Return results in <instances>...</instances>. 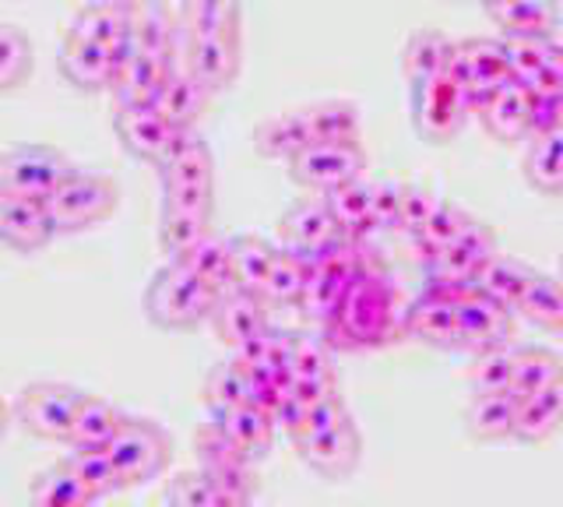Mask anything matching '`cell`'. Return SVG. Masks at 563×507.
Here are the masks:
<instances>
[{
    "mask_svg": "<svg viewBox=\"0 0 563 507\" xmlns=\"http://www.w3.org/2000/svg\"><path fill=\"white\" fill-rule=\"evenodd\" d=\"M166 504L169 507H251L243 500L225 497L201 469L176 472V476L169 480V486H166Z\"/></svg>",
    "mask_w": 563,
    "mask_h": 507,
    "instance_id": "f6af8a7d",
    "label": "cell"
},
{
    "mask_svg": "<svg viewBox=\"0 0 563 507\" xmlns=\"http://www.w3.org/2000/svg\"><path fill=\"white\" fill-rule=\"evenodd\" d=\"M563 427V381L545 388L532 398L518 401V423H515V441L521 444H542Z\"/></svg>",
    "mask_w": 563,
    "mask_h": 507,
    "instance_id": "d6a6232c",
    "label": "cell"
},
{
    "mask_svg": "<svg viewBox=\"0 0 563 507\" xmlns=\"http://www.w3.org/2000/svg\"><path fill=\"white\" fill-rule=\"evenodd\" d=\"M176 265H184L194 278H201L208 289H216L219 296L225 289H233V247H229V236L211 230L201 243L176 257Z\"/></svg>",
    "mask_w": 563,
    "mask_h": 507,
    "instance_id": "f546056e",
    "label": "cell"
},
{
    "mask_svg": "<svg viewBox=\"0 0 563 507\" xmlns=\"http://www.w3.org/2000/svg\"><path fill=\"white\" fill-rule=\"evenodd\" d=\"M479 120L497 142H521L532 131V92L518 78L504 81L479 107Z\"/></svg>",
    "mask_w": 563,
    "mask_h": 507,
    "instance_id": "e0dca14e",
    "label": "cell"
},
{
    "mask_svg": "<svg viewBox=\"0 0 563 507\" xmlns=\"http://www.w3.org/2000/svg\"><path fill=\"white\" fill-rule=\"evenodd\" d=\"M163 190H187V187H216V159H211L208 142L198 148H190L184 159H176L173 166L158 169Z\"/></svg>",
    "mask_w": 563,
    "mask_h": 507,
    "instance_id": "f907efd6",
    "label": "cell"
},
{
    "mask_svg": "<svg viewBox=\"0 0 563 507\" xmlns=\"http://www.w3.org/2000/svg\"><path fill=\"white\" fill-rule=\"evenodd\" d=\"M515 423H518V398L510 392L472 395L465 409V430L475 441H507V437H515Z\"/></svg>",
    "mask_w": 563,
    "mask_h": 507,
    "instance_id": "4dcf8cb0",
    "label": "cell"
},
{
    "mask_svg": "<svg viewBox=\"0 0 563 507\" xmlns=\"http://www.w3.org/2000/svg\"><path fill=\"white\" fill-rule=\"evenodd\" d=\"M553 331L563 339V307H560V318H556V324H553Z\"/></svg>",
    "mask_w": 563,
    "mask_h": 507,
    "instance_id": "03108f58",
    "label": "cell"
},
{
    "mask_svg": "<svg viewBox=\"0 0 563 507\" xmlns=\"http://www.w3.org/2000/svg\"><path fill=\"white\" fill-rule=\"evenodd\" d=\"M307 278H310V261L303 254H296L289 247H275V257H272V268H268V278H264L261 296L268 304H278V307L299 304Z\"/></svg>",
    "mask_w": 563,
    "mask_h": 507,
    "instance_id": "74e56055",
    "label": "cell"
},
{
    "mask_svg": "<svg viewBox=\"0 0 563 507\" xmlns=\"http://www.w3.org/2000/svg\"><path fill=\"white\" fill-rule=\"evenodd\" d=\"M32 75V40L22 25L0 22V92L18 89Z\"/></svg>",
    "mask_w": 563,
    "mask_h": 507,
    "instance_id": "7dc6e473",
    "label": "cell"
},
{
    "mask_svg": "<svg viewBox=\"0 0 563 507\" xmlns=\"http://www.w3.org/2000/svg\"><path fill=\"white\" fill-rule=\"evenodd\" d=\"M219 304V293L208 289L201 278H194L184 265H163L145 289V310L155 324L163 328H194L208 321Z\"/></svg>",
    "mask_w": 563,
    "mask_h": 507,
    "instance_id": "7a4b0ae2",
    "label": "cell"
},
{
    "mask_svg": "<svg viewBox=\"0 0 563 507\" xmlns=\"http://www.w3.org/2000/svg\"><path fill=\"white\" fill-rule=\"evenodd\" d=\"M208 321L225 345L240 349L243 342H251L254 335H261V331L272 324L268 321V300H264L261 293L225 289Z\"/></svg>",
    "mask_w": 563,
    "mask_h": 507,
    "instance_id": "9a60e30c",
    "label": "cell"
},
{
    "mask_svg": "<svg viewBox=\"0 0 563 507\" xmlns=\"http://www.w3.org/2000/svg\"><path fill=\"white\" fill-rule=\"evenodd\" d=\"M472 102L451 75H437L412 85V120L427 142H451L465 128Z\"/></svg>",
    "mask_w": 563,
    "mask_h": 507,
    "instance_id": "ba28073f",
    "label": "cell"
},
{
    "mask_svg": "<svg viewBox=\"0 0 563 507\" xmlns=\"http://www.w3.org/2000/svg\"><path fill=\"white\" fill-rule=\"evenodd\" d=\"M369 195H374V184H366L363 177L324 195L328 212L334 216L342 233H349V236L369 233Z\"/></svg>",
    "mask_w": 563,
    "mask_h": 507,
    "instance_id": "60d3db41",
    "label": "cell"
},
{
    "mask_svg": "<svg viewBox=\"0 0 563 507\" xmlns=\"http://www.w3.org/2000/svg\"><path fill=\"white\" fill-rule=\"evenodd\" d=\"M310 142H360V107L349 99H317L299 107Z\"/></svg>",
    "mask_w": 563,
    "mask_h": 507,
    "instance_id": "1f68e13d",
    "label": "cell"
},
{
    "mask_svg": "<svg viewBox=\"0 0 563 507\" xmlns=\"http://www.w3.org/2000/svg\"><path fill=\"white\" fill-rule=\"evenodd\" d=\"M128 423V412L120 406H113L110 398L88 395L81 398V409L75 416V430H70V448H110L113 437L120 433V427Z\"/></svg>",
    "mask_w": 563,
    "mask_h": 507,
    "instance_id": "83f0119b",
    "label": "cell"
},
{
    "mask_svg": "<svg viewBox=\"0 0 563 507\" xmlns=\"http://www.w3.org/2000/svg\"><path fill=\"white\" fill-rule=\"evenodd\" d=\"M560 307H563V283L560 275H536L532 286L525 289L521 304H518V313H525L528 321L539 324V328H550L556 324L560 318Z\"/></svg>",
    "mask_w": 563,
    "mask_h": 507,
    "instance_id": "816d5d0a",
    "label": "cell"
},
{
    "mask_svg": "<svg viewBox=\"0 0 563 507\" xmlns=\"http://www.w3.org/2000/svg\"><path fill=\"white\" fill-rule=\"evenodd\" d=\"M117 198L120 190L113 177H106L99 169L75 166L64 177V184L46 198V212L57 233H78L110 216L117 208Z\"/></svg>",
    "mask_w": 563,
    "mask_h": 507,
    "instance_id": "3957f363",
    "label": "cell"
},
{
    "mask_svg": "<svg viewBox=\"0 0 563 507\" xmlns=\"http://www.w3.org/2000/svg\"><path fill=\"white\" fill-rule=\"evenodd\" d=\"M539 272L532 265H525V261L518 257H510V254H493L486 265L475 272V289L486 293L489 300H497L504 304L507 310H515L518 313V304H521V296L525 289L532 286V278Z\"/></svg>",
    "mask_w": 563,
    "mask_h": 507,
    "instance_id": "d4e9b609",
    "label": "cell"
},
{
    "mask_svg": "<svg viewBox=\"0 0 563 507\" xmlns=\"http://www.w3.org/2000/svg\"><path fill=\"white\" fill-rule=\"evenodd\" d=\"M560 128H563V96H545V99L532 96V131H528V137L550 134Z\"/></svg>",
    "mask_w": 563,
    "mask_h": 507,
    "instance_id": "6125c7cd",
    "label": "cell"
},
{
    "mask_svg": "<svg viewBox=\"0 0 563 507\" xmlns=\"http://www.w3.org/2000/svg\"><path fill=\"white\" fill-rule=\"evenodd\" d=\"M493 254H497V233L489 230V222L472 219L451 247L427 257V283L475 286V272H479Z\"/></svg>",
    "mask_w": 563,
    "mask_h": 507,
    "instance_id": "30bf717a",
    "label": "cell"
},
{
    "mask_svg": "<svg viewBox=\"0 0 563 507\" xmlns=\"http://www.w3.org/2000/svg\"><path fill=\"white\" fill-rule=\"evenodd\" d=\"M70 32L106 49L128 46L134 40V4H123V0H96V4H85L78 8L75 22H70Z\"/></svg>",
    "mask_w": 563,
    "mask_h": 507,
    "instance_id": "d6986e66",
    "label": "cell"
},
{
    "mask_svg": "<svg viewBox=\"0 0 563 507\" xmlns=\"http://www.w3.org/2000/svg\"><path fill=\"white\" fill-rule=\"evenodd\" d=\"M454 43L448 32L440 29H416L401 46V71L412 85L437 75H448V64L454 57Z\"/></svg>",
    "mask_w": 563,
    "mask_h": 507,
    "instance_id": "484cf974",
    "label": "cell"
},
{
    "mask_svg": "<svg viewBox=\"0 0 563 507\" xmlns=\"http://www.w3.org/2000/svg\"><path fill=\"white\" fill-rule=\"evenodd\" d=\"M216 423L225 430V437L233 441L246 459L257 462L264 459V454L272 451V441H275V419L257 409V406H240V409H229V412H219V416H211Z\"/></svg>",
    "mask_w": 563,
    "mask_h": 507,
    "instance_id": "f1b7e54d",
    "label": "cell"
},
{
    "mask_svg": "<svg viewBox=\"0 0 563 507\" xmlns=\"http://www.w3.org/2000/svg\"><path fill=\"white\" fill-rule=\"evenodd\" d=\"M176 19L184 40H240V8L229 0H190Z\"/></svg>",
    "mask_w": 563,
    "mask_h": 507,
    "instance_id": "4316f807",
    "label": "cell"
},
{
    "mask_svg": "<svg viewBox=\"0 0 563 507\" xmlns=\"http://www.w3.org/2000/svg\"><path fill=\"white\" fill-rule=\"evenodd\" d=\"M229 247H233V289L243 293H261L264 278H268L275 247L264 236L243 233V236H229Z\"/></svg>",
    "mask_w": 563,
    "mask_h": 507,
    "instance_id": "ab89813d",
    "label": "cell"
},
{
    "mask_svg": "<svg viewBox=\"0 0 563 507\" xmlns=\"http://www.w3.org/2000/svg\"><path fill=\"white\" fill-rule=\"evenodd\" d=\"M296 448L313 472H321V476H328V480H345L356 472V465L363 459V433L356 427V419L349 416L345 423L317 433Z\"/></svg>",
    "mask_w": 563,
    "mask_h": 507,
    "instance_id": "4fadbf2b",
    "label": "cell"
},
{
    "mask_svg": "<svg viewBox=\"0 0 563 507\" xmlns=\"http://www.w3.org/2000/svg\"><path fill=\"white\" fill-rule=\"evenodd\" d=\"M303 145H310V134H307L303 113L299 110L272 113L254 128V148L261 155H282V159H292Z\"/></svg>",
    "mask_w": 563,
    "mask_h": 507,
    "instance_id": "f35d334b",
    "label": "cell"
},
{
    "mask_svg": "<svg viewBox=\"0 0 563 507\" xmlns=\"http://www.w3.org/2000/svg\"><path fill=\"white\" fill-rule=\"evenodd\" d=\"M349 416H352V412H349V406H345V398H342V395H331V398H324V401H317V406L303 409V419H299V427H296L289 437H292V444H303V441H310V437H317V433H324V430H331V427L345 423Z\"/></svg>",
    "mask_w": 563,
    "mask_h": 507,
    "instance_id": "9f6ffc18",
    "label": "cell"
},
{
    "mask_svg": "<svg viewBox=\"0 0 563 507\" xmlns=\"http://www.w3.org/2000/svg\"><path fill=\"white\" fill-rule=\"evenodd\" d=\"M184 67L208 92L233 85L240 71V40H184Z\"/></svg>",
    "mask_w": 563,
    "mask_h": 507,
    "instance_id": "44dd1931",
    "label": "cell"
},
{
    "mask_svg": "<svg viewBox=\"0 0 563 507\" xmlns=\"http://www.w3.org/2000/svg\"><path fill=\"white\" fill-rule=\"evenodd\" d=\"M134 46L158 57H176L184 46L180 19L166 4H134Z\"/></svg>",
    "mask_w": 563,
    "mask_h": 507,
    "instance_id": "e575fe53",
    "label": "cell"
},
{
    "mask_svg": "<svg viewBox=\"0 0 563 507\" xmlns=\"http://www.w3.org/2000/svg\"><path fill=\"white\" fill-rule=\"evenodd\" d=\"M205 401H208L211 416L246 406V401H251V377H246L243 366L233 360L211 366L205 377Z\"/></svg>",
    "mask_w": 563,
    "mask_h": 507,
    "instance_id": "b9f144b4",
    "label": "cell"
},
{
    "mask_svg": "<svg viewBox=\"0 0 563 507\" xmlns=\"http://www.w3.org/2000/svg\"><path fill=\"white\" fill-rule=\"evenodd\" d=\"M398 208H401V184L377 180L369 195V230H398Z\"/></svg>",
    "mask_w": 563,
    "mask_h": 507,
    "instance_id": "680465c9",
    "label": "cell"
},
{
    "mask_svg": "<svg viewBox=\"0 0 563 507\" xmlns=\"http://www.w3.org/2000/svg\"><path fill=\"white\" fill-rule=\"evenodd\" d=\"M75 169L70 159L53 145H14L0 155V195L43 201Z\"/></svg>",
    "mask_w": 563,
    "mask_h": 507,
    "instance_id": "277c9868",
    "label": "cell"
},
{
    "mask_svg": "<svg viewBox=\"0 0 563 507\" xmlns=\"http://www.w3.org/2000/svg\"><path fill=\"white\" fill-rule=\"evenodd\" d=\"M201 142H205V137H201L198 128H173L169 137H166V145H163V152L155 155V169L173 166L176 159H184V155H187L190 148H198Z\"/></svg>",
    "mask_w": 563,
    "mask_h": 507,
    "instance_id": "94428289",
    "label": "cell"
},
{
    "mask_svg": "<svg viewBox=\"0 0 563 507\" xmlns=\"http://www.w3.org/2000/svg\"><path fill=\"white\" fill-rule=\"evenodd\" d=\"M81 398H85V392L75 388V384L35 381L18 395L14 416H18V423L35 437H46V441H70Z\"/></svg>",
    "mask_w": 563,
    "mask_h": 507,
    "instance_id": "8992f818",
    "label": "cell"
},
{
    "mask_svg": "<svg viewBox=\"0 0 563 507\" xmlns=\"http://www.w3.org/2000/svg\"><path fill=\"white\" fill-rule=\"evenodd\" d=\"M163 208H176V212L190 216H208L216 212V187H187V190H163Z\"/></svg>",
    "mask_w": 563,
    "mask_h": 507,
    "instance_id": "91938a15",
    "label": "cell"
},
{
    "mask_svg": "<svg viewBox=\"0 0 563 507\" xmlns=\"http://www.w3.org/2000/svg\"><path fill=\"white\" fill-rule=\"evenodd\" d=\"M8 419H11V409H8V401L0 398V437H4V430H8Z\"/></svg>",
    "mask_w": 563,
    "mask_h": 507,
    "instance_id": "e7e4bbea",
    "label": "cell"
},
{
    "mask_svg": "<svg viewBox=\"0 0 563 507\" xmlns=\"http://www.w3.org/2000/svg\"><path fill=\"white\" fill-rule=\"evenodd\" d=\"M123 476V486H141L155 480L173 459V441L169 433L145 416H128V423L120 427L113 444L106 448Z\"/></svg>",
    "mask_w": 563,
    "mask_h": 507,
    "instance_id": "5b68a950",
    "label": "cell"
},
{
    "mask_svg": "<svg viewBox=\"0 0 563 507\" xmlns=\"http://www.w3.org/2000/svg\"><path fill=\"white\" fill-rule=\"evenodd\" d=\"M131 46H120V49H106L92 40L85 36H75V32H67L64 43H60V71L70 85H78L85 92H96V89H113V78L123 67V60L131 57Z\"/></svg>",
    "mask_w": 563,
    "mask_h": 507,
    "instance_id": "7c38bea8",
    "label": "cell"
},
{
    "mask_svg": "<svg viewBox=\"0 0 563 507\" xmlns=\"http://www.w3.org/2000/svg\"><path fill=\"white\" fill-rule=\"evenodd\" d=\"M560 283H563V254H560Z\"/></svg>",
    "mask_w": 563,
    "mask_h": 507,
    "instance_id": "003e7915",
    "label": "cell"
},
{
    "mask_svg": "<svg viewBox=\"0 0 563 507\" xmlns=\"http://www.w3.org/2000/svg\"><path fill=\"white\" fill-rule=\"evenodd\" d=\"M53 233L57 230H53L43 201L0 195V240H4L8 247L32 254V251L46 247V243L53 240Z\"/></svg>",
    "mask_w": 563,
    "mask_h": 507,
    "instance_id": "ac0fdd59",
    "label": "cell"
},
{
    "mask_svg": "<svg viewBox=\"0 0 563 507\" xmlns=\"http://www.w3.org/2000/svg\"><path fill=\"white\" fill-rule=\"evenodd\" d=\"M208 89L194 78L184 64H173V71L155 99V110L163 113L173 128H198V117L208 107Z\"/></svg>",
    "mask_w": 563,
    "mask_h": 507,
    "instance_id": "cb8c5ba5",
    "label": "cell"
},
{
    "mask_svg": "<svg viewBox=\"0 0 563 507\" xmlns=\"http://www.w3.org/2000/svg\"><path fill=\"white\" fill-rule=\"evenodd\" d=\"M289 371H292V377L339 381V371H334V349L324 342V335H303V331H292Z\"/></svg>",
    "mask_w": 563,
    "mask_h": 507,
    "instance_id": "c3c4849f",
    "label": "cell"
},
{
    "mask_svg": "<svg viewBox=\"0 0 563 507\" xmlns=\"http://www.w3.org/2000/svg\"><path fill=\"white\" fill-rule=\"evenodd\" d=\"M113 128H117V137L123 142V148L141 155V159H152V163H155V155L163 152L166 137L173 131V124L155 107H117Z\"/></svg>",
    "mask_w": 563,
    "mask_h": 507,
    "instance_id": "603a6c76",
    "label": "cell"
},
{
    "mask_svg": "<svg viewBox=\"0 0 563 507\" xmlns=\"http://www.w3.org/2000/svg\"><path fill=\"white\" fill-rule=\"evenodd\" d=\"M475 216H468L462 205H454V201H444L440 198V205L433 208V216L427 219V225L412 236L416 243H419V251H422V257H430V254H437V251H444V247H451V243L462 236V230L472 222Z\"/></svg>",
    "mask_w": 563,
    "mask_h": 507,
    "instance_id": "bcb514c9",
    "label": "cell"
},
{
    "mask_svg": "<svg viewBox=\"0 0 563 507\" xmlns=\"http://www.w3.org/2000/svg\"><path fill=\"white\" fill-rule=\"evenodd\" d=\"M366 169V152L360 142H310L289 159L292 180L317 190H334L360 180Z\"/></svg>",
    "mask_w": 563,
    "mask_h": 507,
    "instance_id": "9c48e42d",
    "label": "cell"
},
{
    "mask_svg": "<svg viewBox=\"0 0 563 507\" xmlns=\"http://www.w3.org/2000/svg\"><path fill=\"white\" fill-rule=\"evenodd\" d=\"M194 454H198L201 469H225V465L251 462L233 441H229L225 430L216 423V419H208V423H201L198 430H194Z\"/></svg>",
    "mask_w": 563,
    "mask_h": 507,
    "instance_id": "11a10c76",
    "label": "cell"
},
{
    "mask_svg": "<svg viewBox=\"0 0 563 507\" xmlns=\"http://www.w3.org/2000/svg\"><path fill=\"white\" fill-rule=\"evenodd\" d=\"M211 233L208 216L176 212V208H158V247L169 254V261L184 257L194 243H201Z\"/></svg>",
    "mask_w": 563,
    "mask_h": 507,
    "instance_id": "7bdbcfd3",
    "label": "cell"
},
{
    "mask_svg": "<svg viewBox=\"0 0 563 507\" xmlns=\"http://www.w3.org/2000/svg\"><path fill=\"white\" fill-rule=\"evenodd\" d=\"M448 75L462 85L472 113H479L483 102L510 81V64H507V46L500 36H468L454 43V57L448 64Z\"/></svg>",
    "mask_w": 563,
    "mask_h": 507,
    "instance_id": "52a82bcc",
    "label": "cell"
},
{
    "mask_svg": "<svg viewBox=\"0 0 563 507\" xmlns=\"http://www.w3.org/2000/svg\"><path fill=\"white\" fill-rule=\"evenodd\" d=\"M440 205V198L430 187L422 184H401V208H398V230L405 233H419L427 219L433 216V208Z\"/></svg>",
    "mask_w": 563,
    "mask_h": 507,
    "instance_id": "6f0895ef",
    "label": "cell"
},
{
    "mask_svg": "<svg viewBox=\"0 0 563 507\" xmlns=\"http://www.w3.org/2000/svg\"><path fill=\"white\" fill-rule=\"evenodd\" d=\"M345 289H349V278L334 275L328 268H313L310 265V278H307V286H303V296H299V307H303L307 313H313V318L328 321L331 313L339 310Z\"/></svg>",
    "mask_w": 563,
    "mask_h": 507,
    "instance_id": "f5cc1de1",
    "label": "cell"
},
{
    "mask_svg": "<svg viewBox=\"0 0 563 507\" xmlns=\"http://www.w3.org/2000/svg\"><path fill=\"white\" fill-rule=\"evenodd\" d=\"M525 177L542 195H563V128L539 134L525 148Z\"/></svg>",
    "mask_w": 563,
    "mask_h": 507,
    "instance_id": "8d00e7d4",
    "label": "cell"
},
{
    "mask_svg": "<svg viewBox=\"0 0 563 507\" xmlns=\"http://www.w3.org/2000/svg\"><path fill=\"white\" fill-rule=\"evenodd\" d=\"M32 507H92L99 497L64 462L43 469L29 486Z\"/></svg>",
    "mask_w": 563,
    "mask_h": 507,
    "instance_id": "d590c367",
    "label": "cell"
},
{
    "mask_svg": "<svg viewBox=\"0 0 563 507\" xmlns=\"http://www.w3.org/2000/svg\"><path fill=\"white\" fill-rule=\"evenodd\" d=\"M486 19L500 29L504 40L556 36L560 8L542 4V0H497V4H486Z\"/></svg>",
    "mask_w": 563,
    "mask_h": 507,
    "instance_id": "7402d4cb",
    "label": "cell"
},
{
    "mask_svg": "<svg viewBox=\"0 0 563 507\" xmlns=\"http://www.w3.org/2000/svg\"><path fill=\"white\" fill-rule=\"evenodd\" d=\"M504 40V36H500ZM507 46V64H510V78H518V81H528L532 78L539 67L556 57L563 43L556 36H525V40H504Z\"/></svg>",
    "mask_w": 563,
    "mask_h": 507,
    "instance_id": "db71d44e",
    "label": "cell"
},
{
    "mask_svg": "<svg viewBox=\"0 0 563 507\" xmlns=\"http://www.w3.org/2000/svg\"><path fill=\"white\" fill-rule=\"evenodd\" d=\"M64 465L75 472V476L88 489H92L96 497H106V494H117V489H123V476L117 472L110 451H102V448H70Z\"/></svg>",
    "mask_w": 563,
    "mask_h": 507,
    "instance_id": "ee69618b",
    "label": "cell"
},
{
    "mask_svg": "<svg viewBox=\"0 0 563 507\" xmlns=\"http://www.w3.org/2000/svg\"><path fill=\"white\" fill-rule=\"evenodd\" d=\"M510 335H515V310L489 300L475 286L457 300V349L479 356L489 349L510 345Z\"/></svg>",
    "mask_w": 563,
    "mask_h": 507,
    "instance_id": "8fae6325",
    "label": "cell"
},
{
    "mask_svg": "<svg viewBox=\"0 0 563 507\" xmlns=\"http://www.w3.org/2000/svg\"><path fill=\"white\" fill-rule=\"evenodd\" d=\"M398 331H405V310L395 283L366 268L352 278L339 310L324 321V342L331 349H369L391 342Z\"/></svg>",
    "mask_w": 563,
    "mask_h": 507,
    "instance_id": "6da1fadb",
    "label": "cell"
},
{
    "mask_svg": "<svg viewBox=\"0 0 563 507\" xmlns=\"http://www.w3.org/2000/svg\"><path fill=\"white\" fill-rule=\"evenodd\" d=\"M289 395H292L303 409H310V406H317V401H324V398H331V395H339V381L292 377V381H289Z\"/></svg>",
    "mask_w": 563,
    "mask_h": 507,
    "instance_id": "be15d7a7",
    "label": "cell"
},
{
    "mask_svg": "<svg viewBox=\"0 0 563 507\" xmlns=\"http://www.w3.org/2000/svg\"><path fill=\"white\" fill-rule=\"evenodd\" d=\"M282 230V240H286V247L303 254V257H313L321 247H328V243L334 236H342L339 222H334V216L328 212L324 198H307V201H296L286 208V216H282L278 222Z\"/></svg>",
    "mask_w": 563,
    "mask_h": 507,
    "instance_id": "2e32d148",
    "label": "cell"
},
{
    "mask_svg": "<svg viewBox=\"0 0 563 507\" xmlns=\"http://www.w3.org/2000/svg\"><path fill=\"white\" fill-rule=\"evenodd\" d=\"M510 377H515V345H500V349H489V353H479L468 366L472 395L510 392Z\"/></svg>",
    "mask_w": 563,
    "mask_h": 507,
    "instance_id": "681fc988",
    "label": "cell"
},
{
    "mask_svg": "<svg viewBox=\"0 0 563 507\" xmlns=\"http://www.w3.org/2000/svg\"><path fill=\"white\" fill-rule=\"evenodd\" d=\"M405 331L427 345L457 349V304L448 296L422 289L416 300L405 307Z\"/></svg>",
    "mask_w": 563,
    "mask_h": 507,
    "instance_id": "ffe728a7",
    "label": "cell"
},
{
    "mask_svg": "<svg viewBox=\"0 0 563 507\" xmlns=\"http://www.w3.org/2000/svg\"><path fill=\"white\" fill-rule=\"evenodd\" d=\"M563 381V356L545 345H518L515 349V377H510V395L518 401L532 398Z\"/></svg>",
    "mask_w": 563,
    "mask_h": 507,
    "instance_id": "836d02e7",
    "label": "cell"
},
{
    "mask_svg": "<svg viewBox=\"0 0 563 507\" xmlns=\"http://www.w3.org/2000/svg\"><path fill=\"white\" fill-rule=\"evenodd\" d=\"M173 64L176 57H158V54H148V49L131 46V57L123 60L110 89L117 107H155Z\"/></svg>",
    "mask_w": 563,
    "mask_h": 507,
    "instance_id": "5bb4252c",
    "label": "cell"
}]
</instances>
